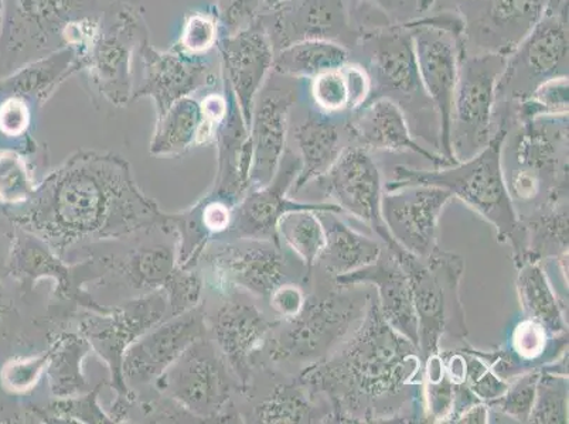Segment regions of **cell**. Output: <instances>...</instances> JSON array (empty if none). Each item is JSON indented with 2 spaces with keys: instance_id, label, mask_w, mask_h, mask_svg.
Here are the masks:
<instances>
[{
  "instance_id": "cell-25",
  "label": "cell",
  "mask_w": 569,
  "mask_h": 424,
  "mask_svg": "<svg viewBox=\"0 0 569 424\" xmlns=\"http://www.w3.org/2000/svg\"><path fill=\"white\" fill-rule=\"evenodd\" d=\"M278 322H269L252 304L229 303L217 314L214 334L224 360L248 385L256 355Z\"/></svg>"
},
{
  "instance_id": "cell-17",
  "label": "cell",
  "mask_w": 569,
  "mask_h": 424,
  "mask_svg": "<svg viewBox=\"0 0 569 424\" xmlns=\"http://www.w3.org/2000/svg\"><path fill=\"white\" fill-rule=\"evenodd\" d=\"M301 170V159L284 160L283 169L278 170L276 178L266 188L257 189L248 194L231 215V232L240 238L258 242H271L281 248L278 224L284 214L292 211H333L341 214L335 203H298L288 199V190L297 180Z\"/></svg>"
},
{
  "instance_id": "cell-15",
  "label": "cell",
  "mask_w": 569,
  "mask_h": 424,
  "mask_svg": "<svg viewBox=\"0 0 569 424\" xmlns=\"http://www.w3.org/2000/svg\"><path fill=\"white\" fill-rule=\"evenodd\" d=\"M167 312V296L163 292L137 300L121 309L112 310L111 315L87 319L81 325L88 343L111 366L113 385L121 397L128 400L126 380L122 375V359L129 345L160 322Z\"/></svg>"
},
{
  "instance_id": "cell-4",
  "label": "cell",
  "mask_w": 569,
  "mask_h": 424,
  "mask_svg": "<svg viewBox=\"0 0 569 424\" xmlns=\"http://www.w3.org/2000/svg\"><path fill=\"white\" fill-rule=\"evenodd\" d=\"M391 251L410 282L422 360L439 353L443 335H452L460 344L467 341L468 329L459 296L463 258L439 246L428 258L413 255L401 246Z\"/></svg>"
},
{
  "instance_id": "cell-20",
  "label": "cell",
  "mask_w": 569,
  "mask_h": 424,
  "mask_svg": "<svg viewBox=\"0 0 569 424\" xmlns=\"http://www.w3.org/2000/svg\"><path fill=\"white\" fill-rule=\"evenodd\" d=\"M204 317L200 309L176 315L172 322L132 344L122 359V375L131 385L158 380L196 340L204 337Z\"/></svg>"
},
{
  "instance_id": "cell-12",
  "label": "cell",
  "mask_w": 569,
  "mask_h": 424,
  "mask_svg": "<svg viewBox=\"0 0 569 424\" xmlns=\"http://www.w3.org/2000/svg\"><path fill=\"white\" fill-rule=\"evenodd\" d=\"M317 181L326 196L335 200L341 212H348L363 222L390 250L400 246L392 240L382 220L381 200L385 184L379 165L371 158L369 150L357 144L345 148L338 162Z\"/></svg>"
},
{
  "instance_id": "cell-3",
  "label": "cell",
  "mask_w": 569,
  "mask_h": 424,
  "mask_svg": "<svg viewBox=\"0 0 569 424\" xmlns=\"http://www.w3.org/2000/svg\"><path fill=\"white\" fill-rule=\"evenodd\" d=\"M507 128H500L488 147L475 157L447 168L419 170L397 165L395 178L385 185V191H395L413 185H431L448 190L470 209L482 215L495 226L499 242L513 246L515 263L525 256L527 241L513 199L507 188L501 154L507 139Z\"/></svg>"
},
{
  "instance_id": "cell-49",
  "label": "cell",
  "mask_w": 569,
  "mask_h": 424,
  "mask_svg": "<svg viewBox=\"0 0 569 424\" xmlns=\"http://www.w3.org/2000/svg\"><path fill=\"white\" fill-rule=\"evenodd\" d=\"M172 303V315L183 314L193 309L200 297V281L194 275H173L167 284Z\"/></svg>"
},
{
  "instance_id": "cell-22",
  "label": "cell",
  "mask_w": 569,
  "mask_h": 424,
  "mask_svg": "<svg viewBox=\"0 0 569 424\" xmlns=\"http://www.w3.org/2000/svg\"><path fill=\"white\" fill-rule=\"evenodd\" d=\"M339 289L371 284L377 289V303L386 322L418 346V325L410 282L395 252L382 248L379 260L348 275L333 279ZM419 350V349H418Z\"/></svg>"
},
{
  "instance_id": "cell-23",
  "label": "cell",
  "mask_w": 569,
  "mask_h": 424,
  "mask_svg": "<svg viewBox=\"0 0 569 424\" xmlns=\"http://www.w3.org/2000/svg\"><path fill=\"white\" fill-rule=\"evenodd\" d=\"M292 92L267 94L256 102L250 127V184L266 188L281 168L287 143L288 117L293 105Z\"/></svg>"
},
{
  "instance_id": "cell-29",
  "label": "cell",
  "mask_w": 569,
  "mask_h": 424,
  "mask_svg": "<svg viewBox=\"0 0 569 424\" xmlns=\"http://www.w3.org/2000/svg\"><path fill=\"white\" fill-rule=\"evenodd\" d=\"M516 267L517 294L525 317L545 325L552 335L568 334L563 306L553 292L542 261H525Z\"/></svg>"
},
{
  "instance_id": "cell-21",
  "label": "cell",
  "mask_w": 569,
  "mask_h": 424,
  "mask_svg": "<svg viewBox=\"0 0 569 424\" xmlns=\"http://www.w3.org/2000/svg\"><path fill=\"white\" fill-rule=\"evenodd\" d=\"M351 113L353 115L346 123V131L357 147L369 152L386 150V152L417 153L429 160L436 168H447L452 164L443 154L433 153L417 143L408 127L406 113L391 98H376Z\"/></svg>"
},
{
  "instance_id": "cell-48",
  "label": "cell",
  "mask_w": 569,
  "mask_h": 424,
  "mask_svg": "<svg viewBox=\"0 0 569 424\" xmlns=\"http://www.w3.org/2000/svg\"><path fill=\"white\" fill-rule=\"evenodd\" d=\"M278 2L281 0H266V9ZM363 2L381 10L388 19L395 20V23H406L421 18L432 8L436 0H363Z\"/></svg>"
},
{
  "instance_id": "cell-19",
  "label": "cell",
  "mask_w": 569,
  "mask_h": 424,
  "mask_svg": "<svg viewBox=\"0 0 569 424\" xmlns=\"http://www.w3.org/2000/svg\"><path fill=\"white\" fill-rule=\"evenodd\" d=\"M359 46L375 72L377 88L386 91L385 97L427 95L419 79L412 32L407 22L366 29Z\"/></svg>"
},
{
  "instance_id": "cell-51",
  "label": "cell",
  "mask_w": 569,
  "mask_h": 424,
  "mask_svg": "<svg viewBox=\"0 0 569 424\" xmlns=\"http://www.w3.org/2000/svg\"><path fill=\"white\" fill-rule=\"evenodd\" d=\"M307 297L301 287L295 284L283 283L269 296L271 307L276 310L281 320L295 317L303 309Z\"/></svg>"
},
{
  "instance_id": "cell-27",
  "label": "cell",
  "mask_w": 569,
  "mask_h": 424,
  "mask_svg": "<svg viewBox=\"0 0 569 424\" xmlns=\"http://www.w3.org/2000/svg\"><path fill=\"white\" fill-rule=\"evenodd\" d=\"M318 216L322 221L326 242L317 265L330 276L348 275L379 260L382 251L379 242L351 229L340 219L339 212L318 211Z\"/></svg>"
},
{
  "instance_id": "cell-37",
  "label": "cell",
  "mask_w": 569,
  "mask_h": 424,
  "mask_svg": "<svg viewBox=\"0 0 569 424\" xmlns=\"http://www.w3.org/2000/svg\"><path fill=\"white\" fill-rule=\"evenodd\" d=\"M567 335V334H566ZM561 335H552L545 325L535 320H521L511 331L507 354L513 360L520 374L545 366V356L550 350L551 341Z\"/></svg>"
},
{
  "instance_id": "cell-36",
  "label": "cell",
  "mask_w": 569,
  "mask_h": 424,
  "mask_svg": "<svg viewBox=\"0 0 569 424\" xmlns=\"http://www.w3.org/2000/svg\"><path fill=\"white\" fill-rule=\"evenodd\" d=\"M455 384L445 370L441 354L423 360L421 382L422 422L447 423L453 408Z\"/></svg>"
},
{
  "instance_id": "cell-14",
  "label": "cell",
  "mask_w": 569,
  "mask_h": 424,
  "mask_svg": "<svg viewBox=\"0 0 569 424\" xmlns=\"http://www.w3.org/2000/svg\"><path fill=\"white\" fill-rule=\"evenodd\" d=\"M568 2L558 0L509 55L499 92L526 80L540 82L568 75ZM532 88V90H535ZM498 92V94H499Z\"/></svg>"
},
{
  "instance_id": "cell-53",
  "label": "cell",
  "mask_w": 569,
  "mask_h": 424,
  "mask_svg": "<svg viewBox=\"0 0 569 424\" xmlns=\"http://www.w3.org/2000/svg\"><path fill=\"white\" fill-rule=\"evenodd\" d=\"M489 411L490 407L488 403L478 402L475 405L469 406L467 411L460 413L455 424H486L489 423Z\"/></svg>"
},
{
  "instance_id": "cell-38",
  "label": "cell",
  "mask_w": 569,
  "mask_h": 424,
  "mask_svg": "<svg viewBox=\"0 0 569 424\" xmlns=\"http://www.w3.org/2000/svg\"><path fill=\"white\" fill-rule=\"evenodd\" d=\"M519 121L568 117V75L540 82L529 95L516 100Z\"/></svg>"
},
{
  "instance_id": "cell-18",
  "label": "cell",
  "mask_w": 569,
  "mask_h": 424,
  "mask_svg": "<svg viewBox=\"0 0 569 424\" xmlns=\"http://www.w3.org/2000/svg\"><path fill=\"white\" fill-rule=\"evenodd\" d=\"M138 54L143 63V82L133 91L132 100L151 97L158 118L174 102L190 97L211 79L210 65L203 59L204 55L184 53L178 46L169 51H158L149 36L139 44Z\"/></svg>"
},
{
  "instance_id": "cell-35",
  "label": "cell",
  "mask_w": 569,
  "mask_h": 424,
  "mask_svg": "<svg viewBox=\"0 0 569 424\" xmlns=\"http://www.w3.org/2000/svg\"><path fill=\"white\" fill-rule=\"evenodd\" d=\"M278 235L301 258L308 276L312 275L326 242L322 221L318 211L301 210L284 214L278 224Z\"/></svg>"
},
{
  "instance_id": "cell-42",
  "label": "cell",
  "mask_w": 569,
  "mask_h": 424,
  "mask_svg": "<svg viewBox=\"0 0 569 424\" xmlns=\"http://www.w3.org/2000/svg\"><path fill=\"white\" fill-rule=\"evenodd\" d=\"M541 369L522 372L513 377L507 386L505 395L491 403L490 408H496L505 416L517 423L529 422L532 406L537 396V384L540 380Z\"/></svg>"
},
{
  "instance_id": "cell-43",
  "label": "cell",
  "mask_w": 569,
  "mask_h": 424,
  "mask_svg": "<svg viewBox=\"0 0 569 424\" xmlns=\"http://www.w3.org/2000/svg\"><path fill=\"white\" fill-rule=\"evenodd\" d=\"M34 193L23 159L10 150L0 152V200L19 204Z\"/></svg>"
},
{
  "instance_id": "cell-30",
  "label": "cell",
  "mask_w": 569,
  "mask_h": 424,
  "mask_svg": "<svg viewBox=\"0 0 569 424\" xmlns=\"http://www.w3.org/2000/svg\"><path fill=\"white\" fill-rule=\"evenodd\" d=\"M372 90L369 72L363 67L346 63L312 80L310 94L325 115L353 112L365 105Z\"/></svg>"
},
{
  "instance_id": "cell-40",
  "label": "cell",
  "mask_w": 569,
  "mask_h": 424,
  "mask_svg": "<svg viewBox=\"0 0 569 424\" xmlns=\"http://www.w3.org/2000/svg\"><path fill=\"white\" fill-rule=\"evenodd\" d=\"M123 269L138 289L167 286L174 275L173 258L167 248L134 252Z\"/></svg>"
},
{
  "instance_id": "cell-10",
  "label": "cell",
  "mask_w": 569,
  "mask_h": 424,
  "mask_svg": "<svg viewBox=\"0 0 569 424\" xmlns=\"http://www.w3.org/2000/svg\"><path fill=\"white\" fill-rule=\"evenodd\" d=\"M273 51L302 41H332L350 50L365 30L351 14L349 0H281L258 17Z\"/></svg>"
},
{
  "instance_id": "cell-2",
  "label": "cell",
  "mask_w": 569,
  "mask_h": 424,
  "mask_svg": "<svg viewBox=\"0 0 569 424\" xmlns=\"http://www.w3.org/2000/svg\"><path fill=\"white\" fill-rule=\"evenodd\" d=\"M26 222L53 245L121 236L164 216L134 185L127 162L80 152L41 185Z\"/></svg>"
},
{
  "instance_id": "cell-7",
  "label": "cell",
  "mask_w": 569,
  "mask_h": 424,
  "mask_svg": "<svg viewBox=\"0 0 569 424\" xmlns=\"http://www.w3.org/2000/svg\"><path fill=\"white\" fill-rule=\"evenodd\" d=\"M10 40L23 60L69 44H91L101 12L96 0H10Z\"/></svg>"
},
{
  "instance_id": "cell-28",
  "label": "cell",
  "mask_w": 569,
  "mask_h": 424,
  "mask_svg": "<svg viewBox=\"0 0 569 424\" xmlns=\"http://www.w3.org/2000/svg\"><path fill=\"white\" fill-rule=\"evenodd\" d=\"M298 147L301 149V170L295 185L301 190L328 173L338 162L345 148L341 144L339 127L325 113L315 115L310 112L308 118L295 131Z\"/></svg>"
},
{
  "instance_id": "cell-9",
  "label": "cell",
  "mask_w": 569,
  "mask_h": 424,
  "mask_svg": "<svg viewBox=\"0 0 569 424\" xmlns=\"http://www.w3.org/2000/svg\"><path fill=\"white\" fill-rule=\"evenodd\" d=\"M363 315L353 300L340 292L307 299L295 317L281 320L283 325L269 341V359L307 361L312 364L330 355V351L349 337L350 330Z\"/></svg>"
},
{
  "instance_id": "cell-31",
  "label": "cell",
  "mask_w": 569,
  "mask_h": 424,
  "mask_svg": "<svg viewBox=\"0 0 569 424\" xmlns=\"http://www.w3.org/2000/svg\"><path fill=\"white\" fill-rule=\"evenodd\" d=\"M350 50L332 41H302L277 51L272 70L292 79H309L349 63Z\"/></svg>"
},
{
  "instance_id": "cell-32",
  "label": "cell",
  "mask_w": 569,
  "mask_h": 424,
  "mask_svg": "<svg viewBox=\"0 0 569 424\" xmlns=\"http://www.w3.org/2000/svg\"><path fill=\"white\" fill-rule=\"evenodd\" d=\"M203 112L200 102L184 97L158 118L151 143L152 154H179L198 143Z\"/></svg>"
},
{
  "instance_id": "cell-24",
  "label": "cell",
  "mask_w": 569,
  "mask_h": 424,
  "mask_svg": "<svg viewBox=\"0 0 569 424\" xmlns=\"http://www.w3.org/2000/svg\"><path fill=\"white\" fill-rule=\"evenodd\" d=\"M553 0H476L473 29L490 53L510 55L545 17Z\"/></svg>"
},
{
  "instance_id": "cell-47",
  "label": "cell",
  "mask_w": 569,
  "mask_h": 424,
  "mask_svg": "<svg viewBox=\"0 0 569 424\" xmlns=\"http://www.w3.org/2000/svg\"><path fill=\"white\" fill-rule=\"evenodd\" d=\"M49 356L50 353L36 356V359L8 362L0 374V381L7 390L12 392L30 390L48 365Z\"/></svg>"
},
{
  "instance_id": "cell-26",
  "label": "cell",
  "mask_w": 569,
  "mask_h": 424,
  "mask_svg": "<svg viewBox=\"0 0 569 424\" xmlns=\"http://www.w3.org/2000/svg\"><path fill=\"white\" fill-rule=\"evenodd\" d=\"M227 281L257 296L269 297L284 281L281 248L263 242L252 248H224L211 258Z\"/></svg>"
},
{
  "instance_id": "cell-13",
  "label": "cell",
  "mask_w": 569,
  "mask_h": 424,
  "mask_svg": "<svg viewBox=\"0 0 569 424\" xmlns=\"http://www.w3.org/2000/svg\"><path fill=\"white\" fill-rule=\"evenodd\" d=\"M452 199L448 190L431 185L385 191L381 200L382 220L398 245L413 255L428 258L439 246V216Z\"/></svg>"
},
{
  "instance_id": "cell-41",
  "label": "cell",
  "mask_w": 569,
  "mask_h": 424,
  "mask_svg": "<svg viewBox=\"0 0 569 424\" xmlns=\"http://www.w3.org/2000/svg\"><path fill=\"white\" fill-rule=\"evenodd\" d=\"M467 364V376L463 384L475 393L479 401L491 403L500 400L509 386V382L500 377L491 369L488 360L485 359L482 351L475 350L467 341L459 346Z\"/></svg>"
},
{
  "instance_id": "cell-50",
  "label": "cell",
  "mask_w": 569,
  "mask_h": 424,
  "mask_svg": "<svg viewBox=\"0 0 569 424\" xmlns=\"http://www.w3.org/2000/svg\"><path fill=\"white\" fill-rule=\"evenodd\" d=\"M30 113L20 98H9L0 105V131L8 137H20L28 129Z\"/></svg>"
},
{
  "instance_id": "cell-16",
  "label": "cell",
  "mask_w": 569,
  "mask_h": 424,
  "mask_svg": "<svg viewBox=\"0 0 569 424\" xmlns=\"http://www.w3.org/2000/svg\"><path fill=\"white\" fill-rule=\"evenodd\" d=\"M217 48L224 67L227 85L250 132L253 107L263 81L272 70L276 51L258 19L240 32L221 36Z\"/></svg>"
},
{
  "instance_id": "cell-39",
  "label": "cell",
  "mask_w": 569,
  "mask_h": 424,
  "mask_svg": "<svg viewBox=\"0 0 569 424\" xmlns=\"http://www.w3.org/2000/svg\"><path fill=\"white\" fill-rule=\"evenodd\" d=\"M527 423H568V376L553 374L541 366L535 406Z\"/></svg>"
},
{
  "instance_id": "cell-46",
  "label": "cell",
  "mask_w": 569,
  "mask_h": 424,
  "mask_svg": "<svg viewBox=\"0 0 569 424\" xmlns=\"http://www.w3.org/2000/svg\"><path fill=\"white\" fill-rule=\"evenodd\" d=\"M102 384L98 385L88 396H72L69 401L57 402L50 406V415L56 421H76L87 423H106L108 417L97 406V393Z\"/></svg>"
},
{
  "instance_id": "cell-11",
  "label": "cell",
  "mask_w": 569,
  "mask_h": 424,
  "mask_svg": "<svg viewBox=\"0 0 569 424\" xmlns=\"http://www.w3.org/2000/svg\"><path fill=\"white\" fill-rule=\"evenodd\" d=\"M159 390L180 406L203 418H214L231 396L224 360L204 337L196 340L158 377Z\"/></svg>"
},
{
  "instance_id": "cell-45",
  "label": "cell",
  "mask_w": 569,
  "mask_h": 424,
  "mask_svg": "<svg viewBox=\"0 0 569 424\" xmlns=\"http://www.w3.org/2000/svg\"><path fill=\"white\" fill-rule=\"evenodd\" d=\"M266 9V0H217V19L222 36L240 32L256 22Z\"/></svg>"
},
{
  "instance_id": "cell-5",
  "label": "cell",
  "mask_w": 569,
  "mask_h": 424,
  "mask_svg": "<svg viewBox=\"0 0 569 424\" xmlns=\"http://www.w3.org/2000/svg\"><path fill=\"white\" fill-rule=\"evenodd\" d=\"M410 26L419 79L436 108L439 147L452 164L459 163L451 149V117L460 55L467 48L465 22L458 17L419 18Z\"/></svg>"
},
{
  "instance_id": "cell-44",
  "label": "cell",
  "mask_w": 569,
  "mask_h": 424,
  "mask_svg": "<svg viewBox=\"0 0 569 424\" xmlns=\"http://www.w3.org/2000/svg\"><path fill=\"white\" fill-rule=\"evenodd\" d=\"M219 19L209 13L190 14L183 24L179 43L176 44L184 53L204 55L217 46L220 39Z\"/></svg>"
},
{
  "instance_id": "cell-6",
  "label": "cell",
  "mask_w": 569,
  "mask_h": 424,
  "mask_svg": "<svg viewBox=\"0 0 569 424\" xmlns=\"http://www.w3.org/2000/svg\"><path fill=\"white\" fill-rule=\"evenodd\" d=\"M509 55L470 54L465 48L459 60L451 117V149L458 162L475 157L493 138V113L499 84Z\"/></svg>"
},
{
  "instance_id": "cell-1",
  "label": "cell",
  "mask_w": 569,
  "mask_h": 424,
  "mask_svg": "<svg viewBox=\"0 0 569 424\" xmlns=\"http://www.w3.org/2000/svg\"><path fill=\"white\" fill-rule=\"evenodd\" d=\"M422 370L418 346L386 322L369 296L353 334L298 380L313 396H328L332 412L325 423L390 422L400 417L408 391L421 390Z\"/></svg>"
},
{
  "instance_id": "cell-8",
  "label": "cell",
  "mask_w": 569,
  "mask_h": 424,
  "mask_svg": "<svg viewBox=\"0 0 569 424\" xmlns=\"http://www.w3.org/2000/svg\"><path fill=\"white\" fill-rule=\"evenodd\" d=\"M148 36L147 20L134 4L113 2L101 12L87 70L97 90L112 105L126 107L132 100L133 55Z\"/></svg>"
},
{
  "instance_id": "cell-34",
  "label": "cell",
  "mask_w": 569,
  "mask_h": 424,
  "mask_svg": "<svg viewBox=\"0 0 569 424\" xmlns=\"http://www.w3.org/2000/svg\"><path fill=\"white\" fill-rule=\"evenodd\" d=\"M90 343L87 339H79L76 335H66L51 351L50 384L51 391L59 397L80 396L88 390L84 376L81 374V361L84 359Z\"/></svg>"
},
{
  "instance_id": "cell-52",
  "label": "cell",
  "mask_w": 569,
  "mask_h": 424,
  "mask_svg": "<svg viewBox=\"0 0 569 424\" xmlns=\"http://www.w3.org/2000/svg\"><path fill=\"white\" fill-rule=\"evenodd\" d=\"M541 189V175L532 170H520L511 180L509 193L520 201H531L536 199Z\"/></svg>"
},
{
  "instance_id": "cell-33",
  "label": "cell",
  "mask_w": 569,
  "mask_h": 424,
  "mask_svg": "<svg viewBox=\"0 0 569 424\" xmlns=\"http://www.w3.org/2000/svg\"><path fill=\"white\" fill-rule=\"evenodd\" d=\"M256 417L261 423H315L323 422L317 415L313 395L301 381L278 385L256 407Z\"/></svg>"
}]
</instances>
